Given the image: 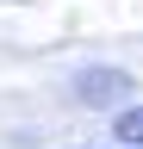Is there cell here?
<instances>
[{
  "instance_id": "cell-1",
  "label": "cell",
  "mask_w": 143,
  "mask_h": 149,
  "mask_svg": "<svg viewBox=\"0 0 143 149\" xmlns=\"http://www.w3.org/2000/svg\"><path fill=\"white\" fill-rule=\"evenodd\" d=\"M124 87H131V81H124L118 68H93V74H81V100H87V106H112V100H124Z\"/></svg>"
},
{
  "instance_id": "cell-2",
  "label": "cell",
  "mask_w": 143,
  "mask_h": 149,
  "mask_svg": "<svg viewBox=\"0 0 143 149\" xmlns=\"http://www.w3.org/2000/svg\"><path fill=\"white\" fill-rule=\"evenodd\" d=\"M118 137H124V149H143V106H131V112H118Z\"/></svg>"
}]
</instances>
